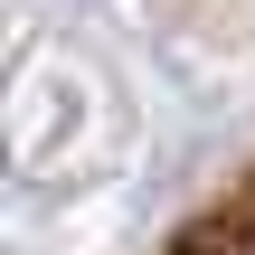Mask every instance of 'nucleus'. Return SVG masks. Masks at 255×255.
<instances>
[{
  "label": "nucleus",
  "mask_w": 255,
  "mask_h": 255,
  "mask_svg": "<svg viewBox=\"0 0 255 255\" xmlns=\"http://www.w3.org/2000/svg\"><path fill=\"white\" fill-rule=\"evenodd\" d=\"M170 255H255V170L237 189H218V199L170 237Z\"/></svg>",
  "instance_id": "nucleus-1"
}]
</instances>
